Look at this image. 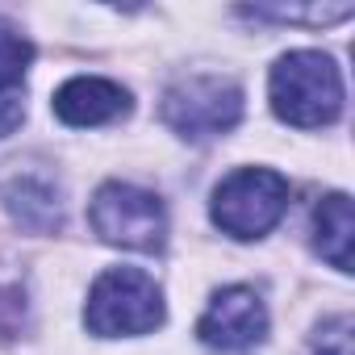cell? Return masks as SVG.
Masks as SVG:
<instances>
[{
	"instance_id": "obj_1",
	"label": "cell",
	"mask_w": 355,
	"mask_h": 355,
	"mask_svg": "<svg viewBox=\"0 0 355 355\" xmlns=\"http://www.w3.org/2000/svg\"><path fill=\"white\" fill-rule=\"evenodd\" d=\"M268 96L280 121L318 130L343 113V71L322 51H288L268 76Z\"/></svg>"
},
{
	"instance_id": "obj_2",
	"label": "cell",
	"mask_w": 355,
	"mask_h": 355,
	"mask_svg": "<svg viewBox=\"0 0 355 355\" xmlns=\"http://www.w3.org/2000/svg\"><path fill=\"white\" fill-rule=\"evenodd\" d=\"M163 293L142 268H109L88 288L84 326L101 338H130L163 326Z\"/></svg>"
},
{
	"instance_id": "obj_3",
	"label": "cell",
	"mask_w": 355,
	"mask_h": 355,
	"mask_svg": "<svg viewBox=\"0 0 355 355\" xmlns=\"http://www.w3.org/2000/svg\"><path fill=\"white\" fill-rule=\"evenodd\" d=\"M288 209V180L272 167H239L214 189V226L230 239H263Z\"/></svg>"
},
{
	"instance_id": "obj_4",
	"label": "cell",
	"mask_w": 355,
	"mask_h": 355,
	"mask_svg": "<svg viewBox=\"0 0 355 355\" xmlns=\"http://www.w3.org/2000/svg\"><path fill=\"white\" fill-rule=\"evenodd\" d=\"M159 113H163V121L175 134L189 138V142L222 138L243 117V88L230 76H189V80L171 84L163 92Z\"/></svg>"
},
{
	"instance_id": "obj_5",
	"label": "cell",
	"mask_w": 355,
	"mask_h": 355,
	"mask_svg": "<svg viewBox=\"0 0 355 355\" xmlns=\"http://www.w3.org/2000/svg\"><path fill=\"white\" fill-rule=\"evenodd\" d=\"M92 230L125 251H159L167 243V209L155 193L138 189V184H105L96 189L92 205H88Z\"/></svg>"
},
{
	"instance_id": "obj_6",
	"label": "cell",
	"mask_w": 355,
	"mask_h": 355,
	"mask_svg": "<svg viewBox=\"0 0 355 355\" xmlns=\"http://www.w3.org/2000/svg\"><path fill=\"white\" fill-rule=\"evenodd\" d=\"M197 338L209 351H222V355H243V351L259 347L268 338V309H263L259 293L247 288V284L222 288L209 301V309L201 313Z\"/></svg>"
},
{
	"instance_id": "obj_7",
	"label": "cell",
	"mask_w": 355,
	"mask_h": 355,
	"mask_svg": "<svg viewBox=\"0 0 355 355\" xmlns=\"http://www.w3.org/2000/svg\"><path fill=\"white\" fill-rule=\"evenodd\" d=\"M0 201H5L9 218L34 234H51L63 226V189L51 171L42 167H17L0 184Z\"/></svg>"
},
{
	"instance_id": "obj_8",
	"label": "cell",
	"mask_w": 355,
	"mask_h": 355,
	"mask_svg": "<svg viewBox=\"0 0 355 355\" xmlns=\"http://www.w3.org/2000/svg\"><path fill=\"white\" fill-rule=\"evenodd\" d=\"M51 105H55V117L63 125L88 130V125H105V121L130 113V92L113 80H101V76H76L55 92Z\"/></svg>"
},
{
	"instance_id": "obj_9",
	"label": "cell",
	"mask_w": 355,
	"mask_h": 355,
	"mask_svg": "<svg viewBox=\"0 0 355 355\" xmlns=\"http://www.w3.org/2000/svg\"><path fill=\"white\" fill-rule=\"evenodd\" d=\"M351 239H355L351 197H347V193H330V197L313 209V247H318V255H322L330 268L351 272Z\"/></svg>"
},
{
	"instance_id": "obj_10",
	"label": "cell",
	"mask_w": 355,
	"mask_h": 355,
	"mask_svg": "<svg viewBox=\"0 0 355 355\" xmlns=\"http://www.w3.org/2000/svg\"><path fill=\"white\" fill-rule=\"evenodd\" d=\"M34 63V42L0 17V92H26V71Z\"/></svg>"
},
{
	"instance_id": "obj_11",
	"label": "cell",
	"mask_w": 355,
	"mask_h": 355,
	"mask_svg": "<svg viewBox=\"0 0 355 355\" xmlns=\"http://www.w3.org/2000/svg\"><path fill=\"white\" fill-rule=\"evenodd\" d=\"M247 17H263V21H297V26H334L347 21L355 9L351 5H313V9H243Z\"/></svg>"
},
{
	"instance_id": "obj_12",
	"label": "cell",
	"mask_w": 355,
	"mask_h": 355,
	"mask_svg": "<svg viewBox=\"0 0 355 355\" xmlns=\"http://www.w3.org/2000/svg\"><path fill=\"white\" fill-rule=\"evenodd\" d=\"M313 355H351V318H330L322 330H318V343H313Z\"/></svg>"
},
{
	"instance_id": "obj_13",
	"label": "cell",
	"mask_w": 355,
	"mask_h": 355,
	"mask_svg": "<svg viewBox=\"0 0 355 355\" xmlns=\"http://www.w3.org/2000/svg\"><path fill=\"white\" fill-rule=\"evenodd\" d=\"M26 121V92H0V138H9Z\"/></svg>"
}]
</instances>
